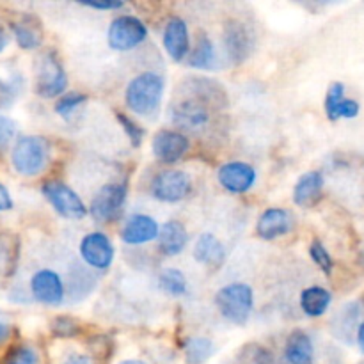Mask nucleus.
Instances as JSON below:
<instances>
[{
    "instance_id": "b1692460",
    "label": "nucleus",
    "mask_w": 364,
    "mask_h": 364,
    "mask_svg": "<svg viewBox=\"0 0 364 364\" xmlns=\"http://www.w3.org/2000/svg\"><path fill=\"white\" fill-rule=\"evenodd\" d=\"M188 64H191L192 68H198V70H213V68H215L217 55L215 48H213V43L210 41V38L199 36L198 45L192 50Z\"/></svg>"
},
{
    "instance_id": "4be33fe9",
    "label": "nucleus",
    "mask_w": 364,
    "mask_h": 364,
    "mask_svg": "<svg viewBox=\"0 0 364 364\" xmlns=\"http://www.w3.org/2000/svg\"><path fill=\"white\" fill-rule=\"evenodd\" d=\"M13 34H14V39H16L18 46H21L23 50L38 48L43 41L41 23H39L34 16H31V14L21 16L20 20L14 21Z\"/></svg>"
},
{
    "instance_id": "0eeeda50",
    "label": "nucleus",
    "mask_w": 364,
    "mask_h": 364,
    "mask_svg": "<svg viewBox=\"0 0 364 364\" xmlns=\"http://www.w3.org/2000/svg\"><path fill=\"white\" fill-rule=\"evenodd\" d=\"M192 181L187 173L167 169L156 174L151 181V196L156 201L178 203L191 194Z\"/></svg>"
},
{
    "instance_id": "aec40b11",
    "label": "nucleus",
    "mask_w": 364,
    "mask_h": 364,
    "mask_svg": "<svg viewBox=\"0 0 364 364\" xmlns=\"http://www.w3.org/2000/svg\"><path fill=\"white\" fill-rule=\"evenodd\" d=\"M194 258L201 265L208 267V269H219L224 263V259H226V251H224L223 242L217 237H213V235L203 233L196 240Z\"/></svg>"
},
{
    "instance_id": "ddd939ff",
    "label": "nucleus",
    "mask_w": 364,
    "mask_h": 364,
    "mask_svg": "<svg viewBox=\"0 0 364 364\" xmlns=\"http://www.w3.org/2000/svg\"><path fill=\"white\" fill-rule=\"evenodd\" d=\"M32 295L38 302L46 306H59L64 299V284L59 274L50 269L38 270L31 281Z\"/></svg>"
},
{
    "instance_id": "423d86ee",
    "label": "nucleus",
    "mask_w": 364,
    "mask_h": 364,
    "mask_svg": "<svg viewBox=\"0 0 364 364\" xmlns=\"http://www.w3.org/2000/svg\"><path fill=\"white\" fill-rule=\"evenodd\" d=\"M43 196L46 198V201L53 206L57 213L60 217H66V219H82L85 217L87 210L85 205L82 203V199L78 198L77 192L73 188L68 187L63 181H46L43 185Z\"/></svg>"
},
{
    "instance_id": "dca6fc26",
    "label": "nucleus",
    "mask_w": 364,
    "mask_h": 364,
    "mask_svg": "<svg viewBox=\"0 0 364 364\" xmlns=\"http://www.w3.org/2000/svg\"><path fill=\"white\" fill-rule=\"evenodd\" d=\"M164 48L169 53V57L176 63L187 57L191 48V38H188V28L181 18H171L164 31Z\"/></svg>"
},
{
    "instance_id": "20e7f679",
    "label": "nucleus",
    "mask_w": 364,
    "mask_h": 364,
    "mask_svg": "<svg viewBox=\"0 0 364 364\" xmlns=\"http://www.w3.org/2000/svg\"><path fill=\"white\" fill-rule=\"evenodd\" d=\"M66 85L68 77L59 59L52 52L43 53L38 60V71H36L38 95L45 96V98H55L66 91Z\"/></svg>"
},
{
    "instance_id": "1a4fd4ad",
    "label": "nucleus",
    "mask_w": 364,
    "mask_h": 364,
    "mask_svg": "<svg viewBox=\"0 0 364 364\" xmlns=\"http://www.w3.org/2000/svg\"><path fill=\"white\" fill-rule=\"evenodd\" d=\"M171 119L183 130H201L210 123V109L196 98L178 100L171 105Z\"/></svg>"
},
{
    "instance_id": "412c9836",
    "label": "nucleus",
    "mask_w": 364,
    "mask_h": 364,
    "mask_svg": "<svg viewBox=\"0 0 364 364\" xmlns=\"http://www.w3.org/2000/svg\"><path fill=\"white\" fill-rule=\"evenodd\" d=\"M188 242L187 230L178 220H169L159 231V247L162 255L178 256Z\"/></svg>"
},
{
    "instance_id": "7ed1b4c3",
    "label": "nucleus",
    "mask_w": 364,
    "mask_h": 364,
    "mask_svg": "<svg viewBox=\"0 0 364 364\" xmlns=\"http://www.w3.org/2000/svg\"><path fill=\"white\" fill-rule=\"evenodd\" d=\"M48 142L38 135H25L14 144L11 153V162L16 173L23 176H36L41 173L48 162Z\"/></svg>"
},
{
    "instance_id": "5701e85b",
    "label": "nucleus",
    "mask_w": 364,
    "mask_h": 364,
    "mask_svg": "<svg viewBox=\"0 0 364 364\" xmlns=\"http://www.w3.org/2000/svg\"><path fill=\"white\" fill-rule=\"evenodd\" d=\"M333 295L322 287H309L301 295V308L308 316H322L331 306Z\"/></svg>"
},
{
    "instance_id": "6e6552de",
    "label": "nucleus",
    "mask_w": 364,
    "mask_h": 364,
    "mask_svg": "<svg viewBox=\"0 0 364 364\" xmlns=\"http://www.w3.org/2000/svg\"><path fill=\"white\" fill-rule=\"evenodd\" d=\"M127 203V185L107 183L95 194L91 203V215L98 223L114 220Z\"/></svg>"
},
{
    "instance_id": "2eb2a0df",
    "label": "nucleus",
    "mask_w": 364,
    "mask_h": 364,
    "mask_svg": "<svg viewBox=\"0 0 364 364\" xmlns=\"http://www.w3.org/2000/svg\"><path fill=\"white\" fill-rule=\"evenodd\" d=\"M295 223L294 217L288 210L269 208L262 213L256 224V231L263 240H276V238L284 237L294 230Z\"/></svg>"
},
{
    "instance_id": "2f4dec72",
    "label": "nucleus",
    "mask_w": 364,
    "mask_h": 364,
    "mask_svg": "<svg viewBox=\"0 0 364 364\" xmlns=\"http://www.w3.org/2000/svg\"><path fill=\"white\" fill-rule=\"evenodd\" d=\"M358 114H359V103L355 102V100L343 98L340 103H338V107L334 109L333 116H331L329 119L336 121V119H340V117H347V119H352V117H355Z\"/></svg>"
},
{
    "instance_id": "9b49d317",
    "label": "nucleus",
    "mask_w": 364,
    "mask_h": 364,
    "mask_svg": "<svg viewBox=\"0 0 364 364\" xmlns=\"http://www.w3.org/2000/svg\"><path fill=\"white\" fill-rule=\"evenodd\" d=\"M80 256L89 267L105 270L114 262V245L103 233H89L80 242Z\"/></svg>"
},
{
    "instance_id": "4c0bfd02",
    "label": "nucleus",
    "mask_w": 364,
    "mask_h": 364,
    "mask_svg": "<svg viewBox=\"0 0 364 364\" xmlns=\"http://www.w3.org/2000/svg\"><path fill=\"white\" fill-rule=\"evenodd\" d=\"M63 364H95V363H92V359L89 358V355L73 354V355H70V358H68Z\"/></svg>"
},
{
    "instance_id": "a19ab883",
    "label": "nucleus",
    "mask_w": 364,
    "mask_h": 364,
    "mask_svg": "<svg viewBox=\"0 0 364 364\" xmlns=\"http://www.w3.org/2000/svg\"><path fill=\"white\" fill-rule=\"evenodd\" d=\"M7 46V34L6 32H4V28L0 27V52H2L4 48H6Z\"/></svg>"
},
{
    "instance_id": "58836bf2",
    "label": "nucleus",
    "mask_w": 364,
    "mask_h": 364,
    "mask_svg": "<svg viewBox=\"0 0 364 364\" xmlns=\"http://www.w3.org/2000/svg\"><path fill=\"white\" fill-rule=\"evenodd\" d=\"M9 334H11L9 326H7V323H4V322H0V345H2L4 341L7 340V338H9Z\"/></svg>"
},
{
    "instance_id": "79ce46f5",
    "label": "nucleus",
    "mask_w": 364,
    "mask_h": 364,
    "mask_svg": "<svg viewBox=\"0 0 364 364\" xmlns=\"http://www.w3.org/2000/svg\"><path fill=\"white\" fill-rule=\"evenodd\" d=\"M119 364H148V363L137 361V359H128V361H123V363H119Z\"/></svg>"
},
{
    "instance_id": "c9c22d12",
    "label": "nucleus",
    "mask_w": 364,
    "mask_h": 364,
    "mask_svg": "<svg viewBox=\"0 0 364 364\" xmlns=\"http://www.w3.org/2000/svg\"><path fill=\"white\" fill-rule=\"evenodd\" d=\"M82 6H87L91 9H102V11H114L123 7L121 0H82Z\"/></svg>"
},
{
    "instance_id": "a211bd4d",
    "label": "nucleus",
    "mask_w": 364,
    "mask_h": 364,
    "mask_svg": "<svg viewBox=\"0 0 364 364\" xmlns=\"http://www.w3.org/2000/svg\"><path fill=\"white\" fill-rule=\"evenodd\" d=\"M313 359H315V348L311 338L304 331H294L284 345L281 364H313Z\"/></svg>"
},
{
    "instance_id": "ea45409f",
    "label": "nucleus",
    "mask_w": 364,
    "mask_h": 364,
    "mask_svg": "<svg viewBox=\"0 0 364 364\" xmlns=\"http://www.w3.org/2000/svg\"><path fill=\"white\" fill-rule=\"evenodd\" d=\"M358 345H359V348L364 352V322L359 326V329H358Z\"/></svg>"
},
{
    "instance_id": "39448f33",
    "label": "nucleus",
    "mask_w": 364,
    "mask_h": 364,
    "mask_svg": "<svg viewBox=\"0 0 364 364\" xmlns=\"http://www.w3.org/2000/svg\"><path fill=\"white\" fill-rule=\"evenodd\" d=\"M148 36V28L135 16H117L110 23L107 32V41L110 48L117 52H128L141 45Z\"/></svg>"
},
{
    "instance_id": "72a5a7b5",
    "label": "nucleus",
    "mask_w": 364,
    "mask_h": 364,
    "mask_svg": "<svg viewBox=\"0 0 364 364\" xmlns=\"http://www.w3.org/2000/svg\"><path fill=\"white\" fill-rule=\"evenodd\" d=\"M52 331L60 338H71L80 331V327H78V323L75 322L73 318H66V316H64V318H57L55 322H53Z\"/></svg>"
},
{
    "instance_id": "cd10ccee",
    "label": "nucleus",
    "mask_w": 364,
    "mask_h": 364,
    "mask_svg": "<svg viewBox=\"0 0 364 364\" xmlns=\"http://www.w3.org/2000/svg\"><path fill=\"white\" fill-rule=\"evenodd\" d=\"M84 102H85L84 95H80V92H70V95L63 96V98L55 103V110L59 116L68 117L71 116V114H73Z\"/></svg>"
},
{
    "instance_id": "f03ea898",
    "label": "nucleus",
    "mask_w": 364,
    "mask_h": 364,
    "mask_svg": "<svg viewBox=\"0 0 364 364\" xmlns=\"http://www.w3.org/2000/svg\"><path fill=\"white\" fill-rule=\"evenodd\" d=\"M215 304L223 318L235 326H244L255 308V294L249 284L231 283L217 291Z\"/></svg>"
},
{
    "instance_id": "c756f323",
    "label": "nucleus",
    "mask_w": 364,
    "mask_h": 364,
    "mask_svg": "<svg viewBox=\"0 0 364 364\" xmlns=\"http://www.w3.org/2000/svg\"><path fill=\"white\" fill-rule=\"evenodd\" d=\"M116 114H117V121L121 123L123 130L127 132L132 146H135V148H137V146H141L142 137H144V130H142V128L139 127L134 119H130L128 116H124V114H121V112H116Z\"/></svg>"
},
{
    "instance_id": "c85d7f7f",
    "label": "nucleus",
    "mask_w": 364,
    "mask_h": 364,
    "mask_svg": "<svg viewBox=\"0 0 364 364\" xmlns=\"http://www.w3.org/2000/svg\"><path fill=\"white\" fill-rule=\"evenodd\" d=\"M244 359L245 364H276V358L272 355V352L267 350L265 347H259V345H251V347L245 348Z\"/></svg>"
},
{
    "instance_id": "6ab92c4d",
    "label": "nucleus",
    "mask_w": 364,
    "mask_h": 364,
    "mask_svg": "<svg viewBox=\"0 0 364 364\" xmlns=\"http://www.w3.org/2000/svg\"><path fill=\"white\" fill-rule=\"evenodd\" d=\"M323 176L318 171H309L302 174L294 188V201L301 208H311L322 198Z\"/></svg>"
},
{
    "instance_id": "4468645a",
    "label": "nucleus",
    "mask_w": 364,
    "mask_h": 364,
    "mask_svg": "<svg viewBox=\"0 0 364 364\" xmlns=\"http://www.w3.org/2000/svg\"><path fill=\"white\" fill-rule=\"evenodd\" d=\"M256 181V171L245 162H228L219 169V183L233 194L251 191Z\"/></svg>"
},
{
    "instance_id": "f704fd0d",
    "label": "nucleus",
    "mask_w": 364,
    "mask_h": 364,
    "mask_svg": "<svg viewBox=\"0 0 364 364\" xmlns=\"http://www.w3.org/2000/svg\"><path fill=\"white\" fill-rule=\"evenodd\" d=\"M16 134V124L7 116H0V149H6Z\"/></svg>"
},
{
    "instance_id": "9d476101",
    "label": "nucleus",
    "mask_w": 364,
    "mask_h": 364,
    "mask_svg": "<svg viewBox=\"0 0 364 364\" xmlns=\"http://www.w3.org/2000/svg\"><path fill=\"white\" fill-rule=\"evenodd\" d=\"M223 39L228 55L233 63H244L255 50V36H252L251 28L238 20L228 21Z\"/></svg>"
},
{
    "instance_id": "e433bc0d",
    "label": "nucleus",
    "mask_w": 364,
    "mask_h": 364,
    "mask_svg": "<svg viewBox=\"0 0 364 364\" xmlns=\"http://www.w3.org/2000/svg\"><path fill=\"white\" fill-rule=\"evenodd\" d=\"M11 208H13V199H11L7 188L0 183V212H6Z\"/></svg>"
},
{
    "instance_id": "f3484780",
    "label": "nucleus",
    "mask_w": 364,
    "mask_h": 364,
    "mask_svg": "<svg viewBox=\"0 0 364 364\" xmlns=\"http://www.w3.org/2000/svg\"><path fill=\"white\" fill-rule=\"evenodd\" d=\"M159 224L148 215H132L121 231V238L128 245H142L159 237Z\"/></svg>"
},
{
    "instance_id": "a878e982",
    "label": "nucleus",
    "mask_w": 364,
    "mask_h": 364,
    "mask_svg": "<svg viewBox=\"0 0 364 364\" xmlns=\"http://www.w3.org/2000/svg\"><path fill=\"white\" fill-rule=\"evenodd\" d=\"M213 345L212 341L206 338H194L187 343L185 352H187V359L191 364H203L206 359L212 355Z\"/></svg>"
},
{
    "instance_id": "f8f14e48",
    "label": "nucleus",
    "mask_w": 364,
    "mask_h": 364,
    "mask_svg": "<svg viewBox=\"0 0 364 364\" xmlns=\"http://www.w3.org/2000/svg\"><path fill=\"white\" fill-rule=\"evenodd\" d=\"M191 142L181 132L176 130H160L153 137L151 149L153 155L164 164H174L187 155Z\"/></svg>"
},
{
    "instance_id": "473e14b6",
    "label": "nucleus",
    "mask_w": 364,
    "mask_h": 364,
    "mask_svg": "<svg viewBox=\"0 0 364 364\" xmlns=\"http://www.w3.org/2000/svg\"><path fill=\"white\" fill-rule=\"evenodd\" d=\"M343 98H345L343 84H340V82H334V84L329 87V91H327V96H326V112H327V116H329V117L333 116L334 109H336L338 103H340Z\"/></svg>"
},
{
    "instance_id": "7c9ffc66",
    "label": "nucleus",
    "mask_w": 364,
    "mask_h": 364,
    "mask_svg": "<svg viewBox=\"0 0 364 364\" xmlns=\"http://www.w3.org/2000/svg\"><path fill=\"white\" fill-rule=\"evenodd\" d=\"M4 364H39V358L34 348L31 347H18L7 355Z\"/></svg>"
},
{
    "instance_id": "393cba45",
    "label": "nucleus",
    "mask_w": 364,
    "mask_h": 364,
    "mask_svg": "<svg viewBox=\"0 0 364 364\" xmlns=\"http://www.w3.org/2000/svg\"><path fill=\"white\" fill-rule=\"evenodd\" d=\"M160 288L166 291L167 295H173V297H181L187 291V279H185L183 274L178 269H166L160 274Z\"/></svg>"
},
{
    "instance_id": "f257e3e1",
    "label": "nucleus",
    "mask_w": 364,
    "mask_h": 364,
    "mask_svg": "<svg viewBox=\"0 0 364 364\" xmlns=\"http://www.w3.org/2000/svg\"><path fill=\"white\" fill-rule=\"evenodd\" d=\"M164 96V78L153 71L137 75L127 85L124 102L139 116H153L159 110Z\"/></svg>"
},
{
    "instance_id": "bb28decb",
    "label": "nucleus",
    "mask_w": 364,
    "mask_h": 364,
    "mask_svg": "<svg viewBox=\"0 0 364 364\" xmlns=\"http://www.w3.org/2000/svg\"><path fill=\"white\" fill-rule=\"evenodd\" d=\"M309 255H311V259L323 270L326 274L333 272V258H331L329 251L323 247V244L320 240H313L311 247H309Z\"/></svg>"
}]
</instances>
